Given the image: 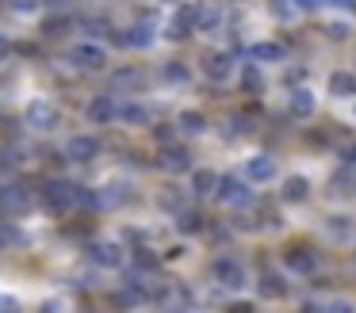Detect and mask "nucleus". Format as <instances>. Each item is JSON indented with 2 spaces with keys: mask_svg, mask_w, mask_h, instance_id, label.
<instances>
[{
  "mask_svg": "<svg viewBox=\"0 0 356 313\" xmlns=\"http://www.w3.org/2000/svg\"><path fill=\"white\" fill-rule=\"evenodd\" d=\"M70 61L81 69V73H100V69H108V50L96 42H77L70 50Z\"/></svg>",
  "mask_w": 356,
  "mask_h": 313,
  "instance_id": "nucleus-1",
  "label": "nucleus"
},
{
  "mask_svg": "<svg viewBox=\"0 0 356 313\" xmlns=\"http://www.w3.org/2000/svg\"><path fill=\"white\" fill-rule=\"evenodd\" d=\"M62 122V111H58L54 99H31L27 103V126L31 130H58Z\"/></svg>",
  "mask_w": 356,
  "mask_h": 313,
  "instance_id": "nucleus-2",
  "label": "nucleus"
},
{
  "mask_svg": "<svg viewBox=\"0 0 356 313\" xmlns=\"http://www.w3.org/2000/svg\"><path fill=\"white\" fill-rule=\"evenodd\" d=\"M42 203H47L50 210H70V206L81 203V187H73V183H65V180H50L47 187H42Z\"/></svg>",
  "mask_w": 356,
  "mask_h": 313,
  "instance_id": "nucleus-3",
  "label": "nucleus"
},
{
  "mask_svg": "<svg viewBox=\"0 0 356 313\" xmlns=\"http://www.w3.org/2000/svg\"><path fill=\"white\" fill-rule=\"evenodd\" d=\"M215 279H218V287H226V290H238V287H245V267L238 264V260H215Z\"/></svg>",
  "mask_w": 356,
  "mask_h": 313,
  "instance_id": "nucleus-4",
  "label": "nucleus"
},
{
  "mask_svg": "<svg viewBox=\"0 0 356 313\" xmlns=\"http://www.w3.org/2000/svg\"><path fill=\"white\" fill-rule=\"evenodd\" d=\"M215 195L222 198V203H230V206H249V203H253V191H249L241 180H234V176H226V180H218Z\"/></svg>",
  "mask_w": 356,
  "mask_h": 313,
  "instance_id": "nucleus-5",
  "label": "nucleus"
},
{
  "mask_svg": "<svg viewBox=\"0 0 356 313\" xmlns=\"http://www.w3.org/2000/svg\"><path fill=\"white\" fill-rule=\"evenodd\" d=\"M157 164L165 168V172H172V176H180V172H188L192 168V153L188 149H180V145H161V157H157Z\"/></svg>",
  "mask_w": 356,
  "mask_h": 313,
  "instance_id": "nucleus-6",
  "label": "nucleus"
},
{
  "mask_svg": "<svg viewBox=\"0 0 356 313\" xmlns=\"http://www.w3.org/2000/svg\"><path fill=\"white\" fill-rule=\"evenodd\" d=\"M96 153H100L96 137H85V134L70 137V145H65V157H70L73 164H92V160H96Z\"/></svg>",
  "mask_w": 356,
  "mask_h": 313,
  "instance_id": "nucleus-7",
  "label": "nucleus"
},
{
  "mask_svg": "<svg viewBox=\"0 0 356 313\" xmlns=\"http://www.w3.org/2000/svg\"><path fill=\"white\" fill-rule=\"evenodd\" d=\"M27 206H31V195H27V187H19V183H8V187H0V210L24 214Z\"/></svg>",
  "mask_w": 356,
  "mask_h": 313,
  "instance_id": "nucleus-8",
  "label": "nucleus"
},
{
  "mask_svg": "<svg viewBox=\"0 0 356 313\" xmlns=\"http://www.w3.org/2000/svg\"><path fill=\"white\" fill-rule=\"evenodd\" d=\"M222 27V8L218 4H195V19H192V31H203V35H211V31Z\"/></svg>",
  "mask_w": 356,
  "mask_h": 313,
  "instance_id": "nucleus-9",
  "label": "nucleus"
},
{
  "mask_svg": "<svg viewBox=\"0 0 356 313\" xmlns=\"http://www.w3.org/2000/svg\"><path fill=\"white\" fill-rule=\"evenodd\" d=\"M88 252H92V260H96L100 267H123V260H127L123 248H119L115 241H100V244H92Z\"/></svg>",
  "mask_w": 356,
  "mask_h": 313,
  "instance_id": "nucleus-10",
  "label": "nucleus"
},
{
  "mask_svg": "<svg viewBox=\"0 0 356 313\" xmlns=\"http://www.w3.org/2000/svg\"><path fill=\"white\" fill-rule=\"evenodd\" d=\"M203 69H207V76L215 84H222V81H230L234 61H230V53H207V58H203Z\"/></svg>",
  "mask_w": 356,
  "mask_h": 313,
  "instance_id": "nucleus-11",
  "label": "nucleus"
},
{
  "mask_svg": "<svg viewBox=\"0 0 356 313\" xmlns=\"http://www.w3.org/2000/svg\"><path fill=\"white\" fill-rule=\"evenodd\" d=\"M245 176H249L253 183H268L272 176H276V160H272V157H264V153H257V157H249Z\"/></svg>",
  "mask_w": 356,
  "mask_h": 313,
  "instance_id": "nucleus-12",
  "label": "nucleus"
},
{
  "mask_svg": "<svg viewBox=\"0 0 356 313\" xmlns=\"http://www.w3.org/2000/svg\"><path fill=\"white\" fill-rule=\"evenodd\" d=\"M119 115V103L111 96H96L92 103H88V119L92 122H111Z\"/></svg>",
  "mask_w": 356,
  "mask_h": 313,
  "instance_id": "nucleus-13",
  "label": "nucleus"
},
{
  "mask_svg": "<svg viewBox=\"0 0 356 313\" xmlns=\"http://www.w3.org/2000/svg\"><path fill=\"white\" fill-rule=\"evenodd\" d=\"M325 233H330L333 241H353V218H345V214H330V218H325Z\"/></svg>",
  "mask_w": 356,
  "mask_h": 313,
  "instance_id": "nucleus-14",
  "label": "nucleus"
},
{
  "mask_svg": "<svg viewBox=\"0 0 356 313\" xmlns=\"http://www.w3.org/2000/svg\"><path fill=\"white\" fill-rule=\"evenodd\" d=\"M284 203H302V198L310 195V183H307V176H291V180H284Z\"/></svg>",
  "mask_w": 356,
  "mask_h": 313,
  "instance_id": "nucleus-15",
  "label": "nucleus"
},
{
  "mask_svg": "<svg viewBox=\"0 0 356 313\" xmlns=\"http://www.w3.org/2000/svg\"><path fill=\"white\" fill-rule=\"evenodd\" d=\"M287 267L299 275H310L314 271V252L310 248H287Z\"/></svg>",
  "mask_w": 356,
  "mask_h": 313,
  "instance_id": "nucleus-16",
  "label": "nucleus"
},
{
  "mask_svg": "<svg viewBox=\"0 0 356 313\" xmlns=\"http://www.w3.org/2000/svg\"><path fill=\"white\" fill-rule=\"evenodd\" d=\"M123 46H138V50L154 46V27H149V23H138V27L123 31Z\"/></svg>",
  "mask_w": 356,
  "mask_h": 313,
  "instance_id": "nucleus-17",
  "label": "nucleus"
},
{
  "mask_svg": "<svg viewBox=\"0 0 356 313\" xmlns=\"http://www.w3.org/2000/svg\"><path fill=\"white\" fill-rule=\"evenodd\" d=\"M215 187H218V176L211 172V168H200V172H192V191H195L200 198L215 195Z\"/></svg>",
  "mask_w": 356,
  "mask_h": 313,
  "instance_id": "nucleus-18",
  "label": "nucleus"
},
{
  "mask_svg": "<svg viewBox=\"0 0 356 313\" xmlns=\"http://www.w3.org/2000/svg\"><path fill=\"white\" fill-rule=\"evenodd\" d=\"M330 92L341 96V99H353L356 96V76L353 73H333L330 76Z\"/></svg>",
  "mask_w": 356,
  "mask_h": 313,
  "instance_id": "nucleus-19",
  "label": "nucleus"
},
{
  "mask_svg": "<svg viewBox=\"0 0 356 313\" xmlns=\"http://www.w3.org/2000/svg\"><path fill=\"white\" fill-rule=\"evenodd\" d=\"M203 226H207V218L195 210H177V229L180 233H203Z\"/></svg>",
  "mask_w": 356,
  "mask_h": 313,
  "instance_id": "nucleus-20",
  "label": "nucleus"
},
{
  "mask_svg": "<svg viewBox=\"0 0 356 313\" xmlns=\"http://www.w3.org/2000/svg\"><path fill=\"white\" fill-rule=\"evenodd\" d=\"M291 115H299V119L314 115V96H310L307 88H295V92H291Z\"/></svg>",
  "mask_w": 356,
  "mask_h": 313,
  "instance_id": "nucleus-21",
  "label": "nucleus"
},
{
  "mask_svg": "<svg viewBox=\"0 0 356 313\" xmlns=\"http://www.w3.org/2000/svg\"><path fill=\"white\" fill-rule=\"evenodd\" d=\"M257 290H261L264 298H284V279H280V275H272V271H264L261 275V282H257Z\"/></svg>",
  "mask_w": 356,
  "mask_h": 313,
  "instance_id": "nucleus-22",
  "label": "nucleus"
},
{
  "mask_svg": "<svg viewBox=\"0 0 356 313\" xmlns=\"http://www.w3.org/2000/svg\"><path fill=\"white\" fill-rule=\"evenodd\" d=\"M119 119H127L131 126H146V122H149V111H146L142 103H123V107H119Z\"/></svg>",
  "mask_w": 356,
  "mask_h": 313,
  "instance_id": "nucleus-23",
  "label": "nucleus"
},
{
  "mask_svg": "<svg viewBox=\"0 0 356 313\" xmlns=\"http://www.w3.org/2000/svg\"><path fill=\"white\" fill-rule=\"evenodd\" d=\"M177 126L184 130V134H203V130H207V119H203L200 111H184V115H180Z\"/></svg>",
  "mask_w": 356,
  "mask_h": 313,
  "instance_id": "nucleus-24",
  "label": "nucleus"
},
{
  "mask_svg": "<svg viewBox=\"0 0 356 313\" xmlns=\"http://www.w3.org/2000/svg\"><path fill=\"white\" fill-rule=\"evenodd\" d=\"M253 58L257 61H280V58H284V46H280V42H257L253 46Z\"/></svg>",
  "mask_w": 356,
  "mask_h": 313,
  "instance_id": "nucleus-25",
  "label": "nucleus"
},
{
  "mask_svg": "<svg viewBox=\"0 0 356 313\" xmlns=\"http://www.w3.org/2000/svg\"><path fill=\"white\" fill-rule=\"evenodd\" d=\"M241 88H245V92H253V96H257V92L264 88V76H261V69H241Z\"/></svg>",
  "mask_w": 356,
  "mask_h": 313,
  "instance_id": "nucleus-26",
  "label": "nucleus"
},
{
  "mask_svg": "<svg viewBox=\"0 0 356 313\" xmlns=\"http://www.w3.org/2000/svg\"><path fill=\"white\" fill-rule=\"evenodd\" d=\"M157 206H161V210H172V214H177V210H180L177 187H161V195H157Z\"/></svg>",
  "mask_w": 356,
  "mask_h": 313,
  "instance_id": "nucleus-27",
  "label": "nucleus"
},
{
  "mask_svg": "<svg viewBox=\"0 0 356 313\" xmlns=\"http://www.w3.org/2000/svg\"><path fill=\"white\" fill-rule=\"evenodd\" d=\"M330 187H333V195H341V198H348V195H356V191H353V187H356V183H353V176H348V172H341V176H337V180H333V183H330Z\"/></svg>",
  "mask_w": 356,
  "mask_h": 313,
  "instance_id": "nucleus-28",
  "label": "nucleus"
},
{
  "mask_svg": "<svg viewBox=\"0 0 356 313\" xmlns=\"http://www.w3.org/2000/svg\"><path fill=\"white\" fill-rule=\"evenodd\" d=\"M115 84H119V88H138V84H142V73H138V69H119V73H115Z\"/></svg>",
  "mask_w": 356,
  "mask_h": 313,
  "instance_id": "nucleus-29",
  "label": "nucleus"
},
{
  "mask_svg": "<svg viewBox=\"0 0 356 313\" xmlns=\"http://www.w3.org/2000/svg\"><path fill=\"white\" fill-rule=\"evenodd\" d=\"M16 168H19V153L0 145V172H16Z\"/></svg>",
  "mask_w": 356,
  "mask_h": 313,
  "instance_id": "nucleus-30",
  "label": "nucleus"
},
{
  "mask_svg": "<svg viewBox=\"0 0 356 313\" xmlns=\"http://www.w3.org/2000/svg\"><path fill=\"white\" fill-rule=\"evenodd\" d=\"M188 35H192V23H188V19H180V15H177V19L169 23V38H172V42H184Z\"/></svg>",
  "mask_w": 356,
  "mask_h": 313,
  "instance_id": "nucleus-31",
  "label": "nucleus"
},
{
  "mask_svg": "<svg viewBox=\"0 0 356 313\" xmlns=\"http://www.w3.org/2000/svg\"><path fill=\"white\" fill-rule=\"evenodd\" d=\"M165 81H169V84H184L188 81V69L184 65H180V61H172V65H165Z\"/></svg>",
  "mask_w": 356,
  "mask_h": 313,
  "instance_id": "nucleus-32",
  "label": "nucleus"
},
{
  "mask_svg": "<svg viewBox=\"0 0 356 313\" xmlns=\"http://www.w3.org/2000/svg\"><path fill=\"white\" fill-rule=\"evenodd\" d=\"M325 35H330L333 42H345V38L353 35V31H348V23H330V27H325Z\"/></svg>",
  "mask_w": 356,
  "mask_h": 313,
  "instance_id": "nucleus-33",
  "label": "nucleus"
},
{
  "mask_svg": "<svg viewBox=\"0 0 356 313\" xmlns=\"http://www.w3.org/2000/svg\"><path fill=\"white\" fill-rule=\"evenodd\" d=\"M12 241H16V229H12V221H0V248H8Z\"/></svg>",
  "mask_w": 356,
  "mask_h": 313,
  "instance_id": "nucleus-34",
  "label": "nucleus"
},
{
  "mask_svg": "<svg viewBox=\"0 0 356 313\" xmlns=\"http://www.w3.org/2000/svg\"><path fill=\"white\" fill-rule=\"evenodd\" d=\"M42 31H47V35H62V31H70V23H65V19H50V23H42Z\"/></svg>",
  "mask_w": 356,
  "mask_h": 313,
  "instance_id": "nucleus-35",
  "label": "nucleus"
},
{
  "mask_svg": "<svg viewBox=\"0 0 356 313\" xmlns=\"http://www.w3.org/2000/svg\"><path fill=\"white\" fill-rule=\"evenodd\" d=\"M172 134H177V126H157V130H154V137H157L161 145H169V142H172Z\"/></svg>",
  "mask_w": 356,
  "mask_h": 313,
  "instance_id": "nucleus-36",
  "label": "nucleus"
},
{
  "mask_svg": "<svg viewBox=\"0 0 356 313\" xmlns=\"http://www.w3.org/2000/svg\"><path fill=\"white\" fill-rule=\"evenodd\" d=\"M12 8H16V12H35V8H39V0H12Z\"/></svg>",
  "mask_w": 356,
  "mask_h": 313,
  "instance_id": "nucleus-37",
  "label": "nucleus"
},
{
  "mask_svg": "<svg viewBox=\"0 0 356 313\" xmlns=\"http://www.w3.org/2000/svg\"><path fill=\"white\" fill-rule=\"evenodd\" d=\"M295 4H299V8H302V12H314V8H322V4H325V0H295Z\"/></svg>",
  "mask_w": 356,
  "mask_h": 313,
  "instance_id": "nucleus-38",
  "label": "nucleus"
},
{
  "mask_svg": "<svg viewBox=\"0 0 356 313\" xmlns=\"http://www.w3.org/2000/svg\"><path fill=\"white\" fill-rule=\"evenodd\" d=\"M302 76H307V69H291V73H287V81H291V84H299Z\"/></svg>",
  "mask_w": 356,
  "mask_h": 313,
  "instance_id": "nucleus-39",
  "label": "nucleus"
},
{
  "mask_svg": "<svg viewBox=\"0 0 356 313\" xmlns=\"http://www.w3.org/2000/svg\"><path fill=\"white\" fill-rule=\"evenodd\" d=\"M341 157H345V164H356V145H348V149L341 153Z\"/></svg>",
  "mask_w": 356,
  "mask_h": 313,
  "instance_id": "nucleus-40",
  "label": "nucleus"
},
{
  "mask_svg": "<svg viewBox=\"0 0 356 313\" xmlns=\"http://www.w3.org/2000/svg\"><path fill=\"white\" fill-rule=\"evenodd\" d=\"M8 50H12V42H8V38H4V35H0V61L8 58Z\"/></svg>",
  "mask_w": 356,
  "mask_h": 313,
  "instance_id": "nucleus-41",
  "label": "nucleus"
}]
</instances>
